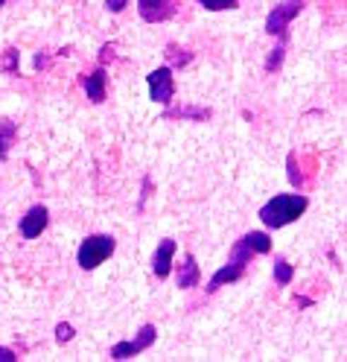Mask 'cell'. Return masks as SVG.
<instances>
[{
    "label": "cell",
    "instance_id": "cell-2",
    "mask_svg": "<svg viewBox=\"0 0 347 362\" xmlns=\"http://www.w3.org/2000/svg\"><path fill=\"white\" fill-rule=\"evenodd\" d=\"M251 257H257V255H254V248L245 243V237H240V240L234 243V248H230L225 266H219V269L213 272L211 284H207V292H216V289H222V286H228V284L242 281L245 272H248Z\"/></svg>",
    "mask_w": 347,
    "mask_h": 362
},
{
    "label": "cell",
    "instance_id": "cell-15",
    "mask_svg": "<svg viewBox=\"0 0 347 362\" xmlns=\"http://www.w3.org/2000/svg\"><path fill=\"white\" fill-rule=\"evenodd\" d=\"M18 67H20V53H18V47H6L4 56H0V74L15 76Z\"/></svg>",
    "mask_w": 347,
    "mask_h": 362
},
{
    "label": "cell",
    "instance_id": "cell-9",
    "mask_svg": "<svg viewBox=\"0 0 347 362\" xmlns=\"http://www.w3.org/2000/svg\"><path fill=\"white\" fill-rule=\"evenodd\" d=\"M175 240L172 237H164L158 243V248H155V255H152V275L158 278V281H164V278H170V272H172V257H175Z\"/></svg>",
    "mask_w": 347,
    "mask_h": 362
},
{
    "label": "cell",
    "instance_id": "cell-11",
    "mask_svg": "<svg viewBox=\"0 0 347 362\" xmlns=\"http://www.w3.org/2000/svg\"><path fill=\"white\" fill-rule=\"evenodd\" d=\"M175 284H178V289H193V286L201 284V269H199V263H196L193 255H184V260L178 263Z\"/></svg>",
    "mask_w": 347,
    "mask_h": 362
},
{
    "label": "cell",
    "instance_id": "cell-6",
    "mask_svg": "<svg viewBox=\"0 0 347 362\" xmlns=\"http://www.w3.org/2000/svg\"><path fill=\"white\" fill-rule=\"evenodd\" d=\"M146 85H149V100L158 103V105H170L172 97H175V76H172V67L164 64V67H155V71L146 76Z\"/></svg>",
    "mask_w": 347,
    "mask_h": 362
},
{
    "label": "cell",
    "instance_id": "cell-18",
    "mask_svg": "<svg viewBox=\"0 0 347 362\" xmlns=\"http://www.w3.org/2000/svg\"><path fill=\"white\" fill-rule=\"evenodd\" d=\"M196 4L207 12H225V9H237L240 0H196Z\"/></svg>",
    "mask_w": 347,
    "mask_h": 362
},
{
    "label": "cell",
    "instance_id": "cell-17",
    "mask_svg": "<svg viewBox=\"0 0 347 362\" xmlns=\"http://www.w3.org/2000/svg\"><path fill=\"white\" fill-rule=\"evenodd\" d=\"M283 56H286V41H281L277 44V47L266 56V74H274V71H281V64H283Z\"/></svg>",
    "mask_w": 347,
    "mask_h": 362
},
{
    "label": "cell",
    "instance_id": "cell-1",
    "mask_svg": "<svg viewBox=\"0 0 347 362\" xmlns=\"http://www.w3.org/2000/svg\"><path fill=\"white\" fill-rule=\"evenodd\" d=\"M307 208H310V199L304 193H277L260 208V222L269 231H277V228H286V225L298 222Z\"/></svg>",
    "mask_w": 347,
    "mask_h": 362
},
{
    "label": "cell",
    "instance_id": "cell-16",
    "mask_svg": "<svg viewBox=\"0 0 347 362\" xmlns=\"http://www.w3.org/2000/svg\"><path fill=\"white\" fill-rule=\"evenodd\" d=\"M167 62H170V67L175 71V67L190 64V62H193V53H190V50H181L178 44H167Z\"/></svg>",
    "mask_w": 347,
    "mask_h": 362
},
{
    "label": "cell",
    "instance_id": "cell-12",
    "mask_svg": "<svg viewBox=\"0 0 347 362\" xmlns=\"http://www.w3.org/2000/svg\"><path fill=\"white\" fill-rule=\"evenodd\" d=\"M213 111L204 108V105H178V108H167L164 111V120H193V123H204L211 120Z\"/></svg>",
    "mask_w": 347,
    "mask_h": 362
},
{
    "label": "cell",
    "instance_id": "cell-21",
    "mask_svg": "<svg viewBox=\"0 0 347 362\" xmlns=\"http://www.w3.org/2000/svg\"><path fill=\"white\" fill-rule=\"evenodd\" d=\"M126 6H129V0H105V9H108L111 15H120Z\"/></svg>",
    "mask_w": 347,
    "mask_h": 362
},
{
    "label": "cell",
    "instance_id": "cell-4",
    "mask_svg": "<svg viewBox=\"0 0 347 362\" xmlns=\"http://www.w3.org/2000/svg\"><path fill=\"white\" fill-rule=\"evenodd\" d=\"M304 9V0H283V4H277L269 15H266V33L281 38V41H289V24L300 15Z\"/></svg>",
    "mask_w": 347,
    "mask_h": 362
},
{
    "label": "cell",
    "instance_id": "cell-23",
    "mask_svg": "<svg viewBox=\"0 0 347 362\" xmlns=\"http://www.w3.org/2000/svg\"><path fill=\"white\" fill-rule=\"evenodd\" d=\"M18 359V354L12 351V348H4V345H0V362H15Z\"/></svg>",
    "mask_w": 347,
    "mask_h": 362
},
{
    "label": "cell",
    "instance_id": "cell-14",
    "mask_svg": "<svg viewBox=\"0 0 347 362\" xmlns=\"http://www.w3.org/2000/svg\"><path fill=\"white\" fill-rule=\"evenodd\" d=\"M271 278H274V284H277V286H289V284H292V278H295V266H292V263H286L283 257H274Z\"/></svg>",
    "mask_w": 347,
    "mask_h": 362
},
{
    "label": "cell",
    "instance_id": "cell-8",
    "mask_svg": "<svg viewBox=\"0 0 347 362\" xmlns=\"http://www.w3.org/2000/svg\"><path fill=\"white\" fill-rule=\"evenodd\" d=\"M137 12L146 24H164L178 12V6L175 0H137Z\"/></svg>",
    "mask_w": 347,
    "mask_h": 362
},
{
    "label": "cell",
    "instance_id": "cell-22",
    "mask_svg": "<svg viewBox=\"0 0 347 362\" xmlns=\"http://www.w3.org/2000/svg\"><path fill=\"white\" fill-rule=\"evenodd\" d=\"M108 59H114V44H102L100 47V64H105Z\"/></svg>",
    "mask_w": 347,
    "mask_h": 362
},
{
    "label": "cell",
    "instance_id": "cell-7",
    "mask_svg": "<svg viewBox=\"0 0 347 362\" xmlns=\"http://www.w3.org/2000/svg\"><path fill=\"white\" fill-rule=\"evenodd\" d=\"M50 225V211L44 208V205H33L24 216H20V237L24 240H35V237H41L44 234V228Z\"/></svg>",
    "mask_w": 347,
    "mask_h": 362
},
{
    "label": "cell",
    "instance_id": "cell-24",
    "mask_svg": "<svg viewBox=\"0 0 347 362\" xmlns=\"http://www.w3.org/2000/svg\"><path fill=\"white\" fill-rule=\"evenodd\" d=\"M295 307H312V298H304V296H298V298H295Z\"/></svg>",
    "mask_w": 347,
    "mask_h": 362
},
{
    "label": "cell",
    "instance_id": "cell-10",
    "mask_svg": "<svg viewBox=\"0 0 347 362\" xmlns=\"http://www.w3.org/2000/svg\"><path fill=\"white\" fill-rule=\"evenodd\" d=\"M82 88H85V94H88V100L90 103H105V97H108V74H105V64H100V67H94L85 79H82Z\"/></svg>",
    "mask_w": 347,
    "mask_h": 362
},
{
    "label": "cell",
    "instance_id": "cell-20",
    "mask_svg": "<svg viewBox=\"0 0 347 362\" xmlns=\"http://www.w3.org/2000/svg\"><path fill=\"white\" fill-rule=\"evenodd\" d=\"M76 336V330H73V325H67V322H59L56 325V342L59 345H64V342H71V339Z\"/></svg>",
    "mask_w": 347,
    "mask_h": 362
},
{
    "label": "cell",
    "instance_id": "cell-5",
    "mask_svg": "<svg viewBox=\"0 0 347 362\" xmlns=\"http://www.w3.org/2000/svg\"><path fill=\"white\" fill-rule=\"evenodd\" d=\"M158 342V327L155 325H143L141 330L134 333V339H123V342H117L111 351H108V356L111 359H131V356H137V354H143V351H149L152 345Z\"/></svg>",
    "mask_w": 347,
    "mask_h": 362
},
{
    "label": "cell",
    "instance_id": "cell-13",
    "mask_svg": "<svg viewBox=\"0 0 347 362\" xmlns=\"http://www.w3.org/2000/svg\"><path fill=\"white\" fill-rule=\"evenodd\" d=\"M15 141H18V123L9 120V117H4V120H0V164L9 158Z\"/></svg>",
    "mask_w": 347,
    "mask_h": 362
},
{
    "label": "cell",
    "instance_id": "cell-19",
    "mask_svg": "<svg viewBox=\"0 0 347 362\" xmlns=\"http://www.w3.org/2000/svg\"><path fill=\"white\" fill-rule=\"evenodd\" d=\"M286 170H289V181H292V185H295V187H304V175H300L298 155H295V152L286 158Z\"/></svg>",
    "mask_w": 347,
    "mask_h": 362
},
{
    "label": "cell",
    "instance_id": "cell-25",
    "mask_svg": "<svg viewBox=\"0 0 347 362\" xmlns=\"http://www.w3.org/2000/svg\"><path fill=\"white\" fill-rule=\"evenodd\" d=\"M4 4H6V0H0V6H4Z\"/></svg>",
    "mask_w": 347,
    "mask_h": 362
},
{
    "label": "cell",
    "instance_id": "cell-3",
    "mask_svg": "<svg viewBox=\"0 0 347 362\" xmlns=\"http://www.w3.org/2000/svg\"><path fill=\"white\" fill-rule=\"evenodd\" d=\"M114 248H117V240H114L111 234H90L76 248V263L85 272H94L97 266H102L114 255Z\"/></svg>",
    "mask_w": 347,
    "mask_h": 362
}]
</instances>
